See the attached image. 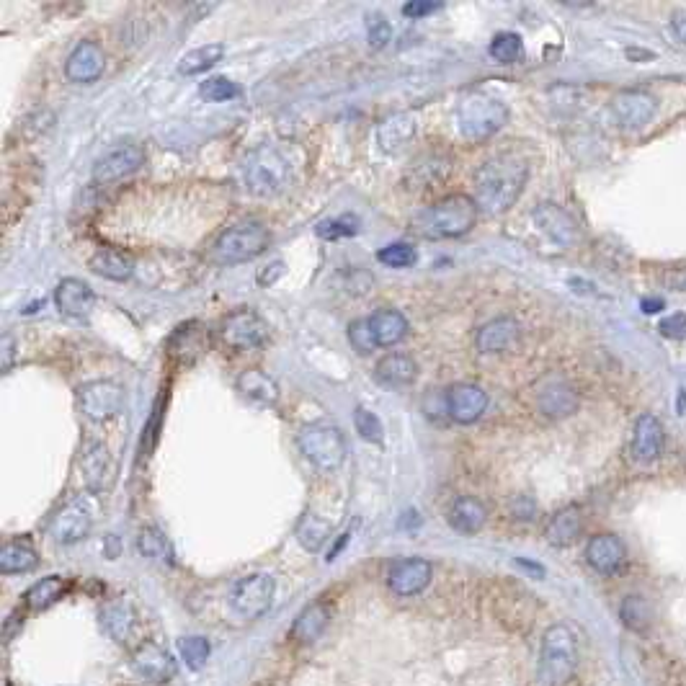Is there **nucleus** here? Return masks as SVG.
<instances>
[{"instance_id": "nucleus-1", "label": "nucleus", "mask_w": 686, "mask_h": 686, "mask_svg": "<svg viewBox=\"0 0 686 686\" xmlns=\"http://www.w3.org/2000/svg\"><path fill=\"white\" fill-rule=\"evenodd\" d=\"M527 178V160L519 155L503 153L485 160L475 173V204L485 215H503L519 202Z\"/></svg>"}, {"instance_id": "nucleus-2", "label": "nucleus", "mask_w": 686, "mask_h": 686, "mask_svg": "<svg viewBox=\"0 0 686 686\" xmlns=\"http://www.w3.org/2000/svg\"><path fill=\"white\" fill-rule=\"evenodd\" d=\"M581 663L578 632L568 622H555L542 635L539 648V681L545 686H565Z\"/></svg>"}, {"instance_id": "nucleus-3", "label": "nucleus", "mask_w": 686, "mask_h": 686, "mask_svg": "<svg viewBox=\"0 0 686 686\" xmlns=\"http://www.w3.org/2000/svg\"><path fill=\"white\" fill-rule=\"evenodd\" d=\"M478 220V204L465 194H452L441 202L431 204L418 212L413 227L426 240H449L462 238L475 227Z\"/></svg>"}, {"instance_id": "nucleus-4", "label": "nucleus", "mask_w": 686, "mask_h": 686, "mask_svg": "<svg viewBox=\"0 0 686 686\" xmlns=\"http://www.w3.org/2000/svg\"><path fill=\"white\" fill-rule=\"evenodd\" d=\"M243 181L253 196H276L292 181V168L282 150H276L274 145H261L245 158Z\"/></svg>"}, {"instance_id": "nucleus-5", "label": "nucleus", "mask_w": 686, "mask_h": 686, "mask_svg": "<svg viewBox=\"0 0 686 686\" xmlns=\"http://www.w3.org/2000/svg\"><path fill=\"white\" fill-rule=\"evenodd\" d=\"M509 122V106L488 93H472L457 109V127L470 142H483L501 132Z\"/></svg>"}, {"instance_id": "nucleus-6", "label": "nucleus", "mask_w": 686, "mask_h": 686, "mask_svg": "<svg viewBox=\"0 0 686 686\" xmlns=\"http://www.w3.org/2000/svg\"><path fill=\"white\" fill-rule=\"evenodd\" d=\"M297 447L305 460L323 472H333L346 460V439L333 423H307L297 434Z\"/></svg>"}, {"instance_id": "nucleus-7", "label": "nucleus", "mask_w": 686, "mask_h": 686, "mask_svg": "<svg viewBox=\"0 0 686 686\" xmlns=\"http://www.w3.org/2000/svg\"><path fill=\"white\" fill-rule=\"evenodd\" d=\"M269 230L261 222H243L230 227L215 243V258L220 264H245L269 248Z\"/></svg>"}, {"instance_id": "nucleus-8", "label": "nucleus", "mask_w": 686, "mask_h": 686, "mask_svg": "<svg viewBox=\"0 0 686 686\" xmlns=\"http://www.w3.org/2000/svg\"><path fill=\"white\" fill-rule=\"evenodd\" d=\"M276 583L269 573H253V576L240 578L230 591V607L243 619L264 617L274 601Z\"/></svg>"}, {"instance_id": "nucleus-9", "label": "nucleus", "mask_w": 686, "mask_h": 686, "mask_svg": "<svg viewBox=\"0 0 686 686\" xmlns=\"http://www.w3.org/2000/svg\"><path fill=\"white\" fill-rule=\"evenodd\" d=\"M78 405L83 416L93 423H104L117 418L124 408L122 385L111 380H93L78 390Z\"/></svg>"}, {"instance_id": "nucleus-10", "label": "nucleus", "mask_w": 686, "mask_h": 686, "mask_svg": "<svg viewBox=\"0 0 686 686\" xmlns=\"http://www.w3.org/2000/svg\"><path fill=\"white\" fill-rule=\"evenodd\" d=\"M222 341L235 351H253L264 346L269 338V323H266L256 310H238V313L227 315L220 328Z\"/></svg>"}, {"instance_id": "nucleus-11", "label": "nucleus", "mask_w": 686, "mask_h": 686, "mask_svg": "<svg viewBox=\"0 0 686 686\" xmlns=\"http://www.w3.org/2000/svg\"><path fill=\"white\" fill-rule=\"evenodd\" d=\"M612 114L622 129H643L656 119L658 98L643 88H627L612 98Z\"/></svg>"}, {"instance_id": "nucleus-12", "label": "nucleus", "mask_w": 686, "mask_h": 686, "mask_svg": "<svg viewBox=\"0 0 686 686\" xmlns=\"http://www.w3.org/2000/svg\"><path fill=\"white\" fill-rule=\"evenodd\" d=\"M93 529V511L86 501H70L62 506L52 521H49V537L60 542V545H75L80 539H86Z\"/></svg>"}, {"instance_id": "nucleus-13", "label": "nucleus", "mask_w": 686, "mask_h": 686, "mask_svg": "<svg viewBox=\"0 0 686 686\" xmlns=\"http://www.w3.org/2000/svg\"><path fill=\"white\" fill-rule=\"evenodd\" d=\"M142 163H145V150L140 145L127 142V145L111 147L109 153H104L96 160L93 181L96 184H114V181H122V178L140 171Z\"/></svg>"}, {"instance_id": "nucleus-14", "label": "nucleus", "mask_w": 686, "mask_h": 686, "mask_svg": "<svg viewBox=\"0 0 686 686\" xmlns=\"http://www.w3.org/2000/svg\"><path fill=\"white\" fill-rule=\"evenodd\" d=\"M488 411V392L480 385L460 382L444 392V413L460 426H470Z\"/></svg>"}, {"instance_id": "nucleus-15", "label": "nucleus", "mask_w": 686, "mask_h": 686, "mask_svg": "<svg viewBox=\"0 0 686 686\" xmlns=\"http://www.w3.org/2000/svg\"><path fill=\"white\" fill-rule=\"evenodd\" d=\"M132 671L150 684H166L176 676V661L166 648L145 640L132 650Z\"/></svg>"}, {"instance_id": "nucleus-16", "label": "nucleus", "mask_w": 686, "mask_h": 686, "mask_svg": "<svg viewBox=\"0 0 686 686\" xmlns=\"http://www.w3.org/2000/svg\"><path fill=\"white\" fill-rule=\"evenodd\" d=\"M537 408L547 418H568L578 411V392L565 377H547L537 390Z\"/></svg>"}, {"instance_id": "nucleus-17", "label": "nucleus", "mask_w": 686, "mask_h": 686, "mask_svg": "<svg viewBox=\"0 0 686 686\" xmlns=\"http://www.w3.org/2000/svg\"><path fill=\"white\" fill-rule=\"evenodd\" d=\"M80 472H83V480H86L88 490L91 493H104L114 483V475H117V465L111 460L109 449L104 444H88L80 454Z\"/></svg>"}, {"instance_id": "nucleus-18", "label": "nucleus", "mask_w": 686, "mask_h": 686, "mask_svg": "<svg viewBox=\"0 0 686 686\" xmlns=\"http://www.w3.org/2000/svg\"><path fill=\"white\" fill-rule=\"evenodd\" d=\"M104 68V47L98 42H80L78 47L70 52L68 62H65V75H68V80H73V83L86 86V83H93V80L101 78V75H104Z\"/></svg>"}, {"instance_id": "nucleus-19", "label": "nucleus", "mask_w": 686, "mask_h": 686, "mask_svg": "<svg viewBox=\"0 0 686 686\" xmlns=\"http://www.w3.org/2000/svg\"><path fill=\"white\" fill-rule=\"evenodd\" d=\"M627 560L625 542L617 534H596L588 539L586 545V563L601 573V576H614Z\"/></svg>"}, {"instance_id": "nucleus-20", "label": "nucleus", "mask_w": 686, "mask_h": 686, "mask_svg": "<svg viewBox=\"0 0 686 686\" xmlns=\"http://www.w3.org/2000/svg\"><path fill=\"white\" fill-rule=\"evenodd\" d=\"M663 441H666L663 423L653 413H643L635 421V429H632V457L637 462H643V465L656 462L663 454Z\"/></svg>"}, {"instance_id": "nucleus-21", "label": "nucleus", "mask_w": 686, "mask_h": 686, "mask_svg": "<svg viewBox=\"0 0 686 686\" xmlns=\"http://www.w3.org/2000/svg\"><path fill=\"white\" fill-rule=\"evenodd\" d=\"M532 220L537 222L539 230H542L552 243L563 245V248H568V245H573L578 240L576 220H573L565 209H560L558 204H537L532 212Z\"/></svg>"}, {"instance_id": "nucleus-22", "label": "nucleus", "mask_w": 686, "mask_h": 686, "mask_svg": "<svg viewBox=\"0 0 686 686\" xmlns=\"http://www.w3.org/2000/svg\"><path fill=\"white\" fill-rule=\"evenodd\" d=\"M431 563L423 558H405L392 565L387 583L398 596H416L431 583Z\"/></svg>"}, {"instance_id": "nucleus-23", "label": "nucleus", "mask_w": 686, "mask_h": 686, "mask_svg": "<svg viewBox=\"0 0 686 686\" xmlns=\"http://www.w3.org/2000/svg\"><path fill=\"white\" fill-rule=\"evenodd\" d=\"M416 132V114H413V111H398V114H390V117L380 122V127H377V145H380L385 153H398V150H403V147L416 137Z\"/></svg>"}, {"instance_id": "nucleus-24", "label": "nucleus", "mask_w": 686, "mask_h": 686, "mask_svg": "<svg viewBox=\"0 0 686 686\" xmlns=\"http://www.w3.org/2000/svg\"><path fill=\"white\" fill-rule=\"evenodd\" d=\"M55 302L68 318H86L93 310V305H96V294H93V289L83 279L68 276V279H62L57 284Z\"/></svg>"}, {"instance_id": "nucleus-25", "label": "nucleus", "mask_w": 686, "mask_h": 686, "mask_svg": "<svg viewBox=\"0 0 686 686\" xmlns=\"http://www.w3.org/2000/svg\"><path fill=\"white\" fill-rule=\"evenodd\" d=\"M519 333L521 328L514 318L490 320L475 333V349L480 354H501V351H509L519 341Z\"/></svg>"}, {"instance_id": "nucleus-26", "label": "nucleus", "mask_w": 686, "mask_h": 686, "mask_svg": "<svg viewBox=\"0 0 686 686\" xmlns=\"http://www.w3.org/2000/svg\"><path fill=\"white\" fill-rule=\"evenodd\" d=\"M101 622H104L106 632H109L117 643L135 645L140 619H137L135 607H132L129 601H111L109 607L101 612Z\"/></svg>"}, {"instance_id": "nucleus-27", "label": "nucleus", "mask_w": 686, "mask_h": 686, "mask_svg": "<svg viewBox=\"0 0 686 686\" xmlns=\"http://www.w3.org/2000/svg\"><path fill=\"white\" fill-rule=\"evenodd\" d=\"M583 532V511L578 506H565L547 521L545 537L552 547H570Z\"/></svg>"}, {"instance_id": "nucleus-28", "label": "nucleus", "mask_w": 686, "mask_h": 686, "mask_svg": "<svg viewBox=\"0 0 686 686\" xmlns=\"http://www.w3.org/2000/svg\"><path fill=\"white\" fill-rule=\"evenodd\" d=\"M447 519H449V524H452V529H457V532L475 534L485 527V521H488V509H485L483 501H478V498L462 496L449 506Z\"/></svg>"}, {"instance_id": "nucleus-29", "label": "nucleus", "mask_w": 686, "mask_h": 686, "mask_svg": "<svg viewBox=\"0 0 686 686\" xmlns=\"http://www.w3.org/2000/svg\"><path fill=\"white\" fill-rule=\"evenodd\" d=\"M88 266H91L98 276L111 279V282H127L129 276L135 274V261H132V256H127L124 251H117V248H101V251H96Z\"/></svg>"}, {"instance_id": "nucleus-30", "label": "nucleus", "mask_w": 686, "mask_h": 686, "mask_svg": "<svg viewBox=\"0 0 686 686\" xmlns=\"http://www.w3.org/2000/svg\"><path fill=\"white\" fill-rule=\"evenodd\" d=\"M416 374H418L416 362H413L411 356H405V354L382 356L380 362H377V367H374V377L387 387L411 385V382L416 380Z\"/></svg>"}, {"instance_id": "nucleus-31", "label": "nucleus", "mask_w": 686, "mask_h": 686, "mask_svg": "<svg viewBox=\"0 0 686 686\" xmlns=\"http://www.w3.org/2000/svg\"><path fill=\"white\" fill-rule=\"evenodd\" d=\"M331 622V612L325 604H310L307 609H302V614L294 619L292 625V640L300 645H313L320 635L325 632Z\"/></svg>"}, {"instance_id": "nucleus-32", "label": "nucleus", "mask_w": 686, "mask_h": 686, "mask_svg": "<svg viewBox=\"0 0 686 686\" xmlns=\"http://www.w3.org/2000/svg\"><path fill=\"white\" fill-rule=\"evenodd\" d=\"M369 325H372L374 341H377L380 349L395 346V343H400L408 336V320L398 310H380V313H374L369 318Z\"/></svg>"}, {"instance_id": "nucleus-33", "label": "nucleus", "mask_w": 686, "mask_h": 686, "mask_svg": "<svg viewBox=\"0 0 686 686\" xmlns=\"http://www.w3.org/2000/svg\"><path fill=\"white\" fill-rule=\"evenodd\" d=\"M238 390L243 392V398L256 400L261 405H274L279 400V385L271 380L269 374L261 369H245L238 377Z\"/></svg>"}, {"instance_id": "nucleus-34", "label": "nucleus", "mask_w": 686, "mask_h": 686, "mask_svg": "<svg viewBox=\"0 0 686 686\" xmlns=\"http://www.w3.org/2000/svg\"><path fill=\"white\" fill-rule=\"evenodd\" d=\"M447 171H449V160L444 158V155L426 153V155H421L416 163H411L405 181L413 184L411 189H426V186H434L436 181H441V178L447 176Z\"/></svg>"}, {"instance_id": "nucleus-35", "label": "nucleus", "mask_w": 686, "mask_h": 686, "mask_svg": "<svg viewBox=\"0 0 686 686\" xmlns=\"http://www.w3.org/2000/svg\"><path fill=\"white\" fill-rule=\"evenodd\" d=\"M294 534H297V542L302 545V550L320 552L325 547V542L331 539L333 524L328 519H323V516L307 511L300 519V524H297V532Z\"/></svg>"}, {"instance_id": "nucleus-36", "label": "nucleus", "mask_w": 686, "mask_h": 686, "mask_svg": "<svg viewBox=\"0 0 686 686\" xmlns=\"http://www.w3.org/2000/svg\"><path fill=\"white\" fill-rule=\"evenodd\" d=\"M225 57V44L220 42H209L204 47H196L191 52H186L178 62V73L181 75H202L207 73L209 68H215L217 62Z\"/></svg>"}, {"instance_id": "nucleus-37", "label": "nucleus", "mask_w": 686, "mask_h": 686, "mask_svg": "<svg viewBox=\"0 0 686 686\" xmlns=\"http://www.w3.org/2000/svg\"><path fill=\"white\" fill-rule=\"evenodd\" d=\"M39 558L34 547H29L26 542H8L3 550H0V573L13 576V573H29V570L37 568Z\"/></svg>"}, {"instance_id": "nucleus-38", "label": "nucleus", "mask_w": 686, "mask_h": 686, "mask_svg": "<svg viewBox=\"0 0 686 686\" xmlns=\"http://www.w3.org/2000/svg\"><path fill=\"white\" fill-rule=\"evenodd\" d=\"M619 619L630 632H648L653 625V609L645 596H625L622 607H619Z\"/></svg>"}, {"instance_id": "nucleus-39", "label": "nucleus", "mask_w": 686, "mask_h": 686, "mask_svg": "<svg viewBox=\"0 0 686 686\" xmlns=\"http://www.w3.org/2000/svg\"><path fill=\"white\" fill-rule=\"evenodd\" d=\"M137 550H140L142 558L155 560L160 565H173V547L166 539V534L158 532V529H142L137 534Z\"/></svg>"}, {"instance_id": "nucleus-40", "label": "nucleus", "mask_w": 686, "mask_h": 686, "mask_svg": "<svg viewBox=\"0 0 686 686\" xmlns=\"http://www.w3.org/2000/svg\"><path fill=\"white\" fill-rule=\"evenodd\" d=\"M62 594H65V581L57 576H49L42 578L39 583H34V586L26 591L24 601L29 609H47L52 607Z\"/></svg>"}, {"instance_id": "nucleus-41", "label": "nucleus", "mask_w": 686, "mask_h": 686, "mask_svg": "<svg viewBox=\"0 0 686 686\" xmlns=\"http://www.w3.org/2000/svg\"><path fill=\"white\" fill-rule=\"evenodd\" d=\"M490 57L501 62V65H514V62H519L524 57V42H521V37L514 34V31H501L490 42Z\"/></svg>"}, {"instance_id": "nucleus-42", "label": "nucleus", "mask_w": 686, "mask_h": 686, "mask_svg": "<svg viewBox=\"0 0 686 686\" xmlns=\"http://www.w3.org/2000/svg\"><path fill=\"white\" fill-rule=\"evenodd\" d=\"M178 648H181V658H184L186 666H189L191 671H202V668L207 666L209 653H212V648H209V640L202 635L184 637V640L178 643Z\"/></svg>"}, {"instance_id": "nucleus-43", "label": "nucleus", "mask_w": 686, "mask_h": 686, "mask_svg": "<svg viewBox=\"0 0 686 686\" xmlns=\"http://www.w3.org/2000/svg\"><path fill=\"white\" fill-rule=\"evenodd\" d=\"M315 233H318L323 240L351 238V235L359 233V217L341 215V217H336V220H325L315 227Z\"/></svg>"}, {"instance_id": "nucleus-44", "label": "nucleus", "mask_w": 686, "mask_h": 686, "mask_svg": "<svg viewBox=\"0 0 686 686\" xmlns=\"http://www.w3.org/2000/svg\"><path fill=\"white\" fill-rule=\"evenodd\" d=\"M354 426H356V434L362 436L364 441L380 444V441L385 439V426H382V421L377 418V413L367 411V408H362V405L354 411Z\"/></svg>"}, {"instance_id": "nucleus-45", "label": "nucleus", "mask_w": 686, "mask_h": 686, "mask_svg": "<svg viewBox=\"0 0 686 686\" xmlns=\"http://www.w3.org/2000/svg\"><path fill=\"white\" fill-rule=\"evenodd\" d=\"M377 258H380V264L390 266V269H405V266H413L416 264V248L408 243H392L387 245V248H382L380 253H377Z\"/></svg>"}, {"instance_id": "nucleus-46", "label": "nucleus", "mask_w": 686, "mask_h": 686, "mask_svg": "<svg viewBox=\"0 0 686 686\" xmlns=\"http://www.w3.org/2000/svg\"><path fill=\"white\" fill-rule=\"evenodd\" d=\"M199 93H202L207 101L222 104V101H230V98L238 96L240 88H238V83H233L230 78H209L207 83H202Z\"/></svg>"}, {"instance_id": "nucleus-47", "label": "nucleus", "mask_w": 686, "mask_h": 686, "mask_svg": "<svg viewBox=\"0 0 686 686\" xmlns=\"http://www.w3.org/2000/svg\"><path fill=\"white\" fill-rule=\"evenodd\" d=\"M349 341H351V346L359 351V354H369L372 349H380V346H377V341H374V333H372V325H369V318L354 320V323L349 325Z\"/></svg>"}, {"instance_id": "nucleus-48", "label": "nucleus", "mask_w": 686, "mask_h": 686, "mask_svg": "<svg viewBox=\"0 0 686 686\" xmlns=\"http://www.w3.org/2000/svg\"><path fill=\"white\" fill-rule=\"evenodd\" d=\"M367 31H369V44H372L374 49H382L392 37L390 24H387L382 13H372V16H367Z\"/></svg>"}, {"instance_id": "nucleus-49", "label": "nucleus", "mask_w": 686, "mask_h": 686, "mask_svg": "<svg viewBox=\"0 0 686 686\" xmlns=\"http://www.w3.org/2000/svg\"><path fill=\"white\" fill-rule=\"evenodd\" d=\"M661 336L671 338V341H681L686 338V315L674 313L661 320Z\"/></svg>"}, {"instance_id": "nucleus-50", "label": "nucleus", "mask_w": 686, "mask_h": 686, "mask_svg": "<svg viewBox=\"0 0 686 686\" xmlns=\"http://www.w3.org/2000/svg\"><path fill=\"white\" fill-rule=\"evenodd\" d=\"M0 354H3V364H0V369L3 372H8L13 364V356H16V341H13L11 333H3V341H0Z\"/></svg>"}, {"instance_id": "nucleus-51", "label": "nucleus", "mask_w": 686, "mask_h": 686, "mask_svg": "<svg viewBox=\"0 0 686 686\" xmlns=\"http://www.w3.org/2000/svg\"><path fill=\"white\" fill-rule=\"evenodd\" d=\"M436 8L439 6H434V3H418V0H413V3H405L403 6V13L408 16V19H421V16H429V13H434Z\"/></svg>"}, {"instance_id": "nucleus-52", "label": "nucleus", "mask_w": 686, "mask_h": 686, "mask_svg": "<svg viewBox=\"0 0 686 686\" xmlns=\"http://www.w3.org/2000/svg\"><path fill=\"white\" fill-rule=\"evenodd\" d=\"M671 31L681 44H686V8L671 13Z\"/></svg>"}, {"instance_id": "nucleus-53", "label": "nucleus", "mask_w": 686, "mask_h": 686, "mask_svg": "<svg viewBox=\"0 0 686 686\" xmlns=\"http://www.w3.org/2000/svg\"><path fill=\"white\" fill-rule=\"evenodd\" d=\"M282 274H284V264L282 261H274V264L266 266V269L258 274V284H261V287H269V284H274Z\"/></svg>"}, {"instance_id": "nucleus-54", "label": "nucleus", "mask_w": 686, "mask_h": 686, "mask_svg": "<svg viewBox=\"0 0 686 686\" xmlns=\"http://www.w3.org/2000/svg\"><path fill=\"white\" fill-rule=\"evenodd\" d=\"M534 503L529 501V498H516L514 501V516L516 519H524V521H529L534 516Z\"/></svg>"}, {"instance_id": "nucleus-55", "label": "nucleus", "mask_w": 686, "mask_h": 686, "mask_svg": "<svg viewBox=\"0 0 686 686\" xmlns=\"http://www.w3.org/2000/svg\"><path fill=\"white\" fill-rule=\"evenodd\" d=\"M640 307H643V313L653 315V313H658V310H663V300H643L640 302Z\"/></svg>"}, {"instance_id": "nucleus-56", "label": "nucleus", "mask_w": 686, "mask_h": 686, "mask_svg": "<svg viewBox=\"0 0 686 686\" xmlns=\"http://www.w3.org/2000/svg\"><path fill=\"white\" fill-rule=\"evenodd\" d=\"M117 552H119L117 537H109V550H106V555H109V558H117Z\"/></svg>"}, {"instance_id": "nucleus-57", "label": "nucleus", "mask_w": 686, "mask_h": 686, "mask_svg": "<svg viewBox=\"0 0 686 686\" xmlns=\"http://www.w3.org/2000/svg\"><path fill=\"white\" fill-rule=\"evenodd\" d=\"M684 405H686V390H681V398H679V416H684Z\"/></svg>"}, {"instance_id": "nucleus-58", "label": "nucleus", "mask_w": 686, "mask_h": 686, "mask_svg": "<svg viewBox=\"0 0 686 686\" xmlns=\"http://www.w3.org/2000/svg\"><path fill=\"white\" fill-rule=\"evenodd\" d=\"M684 289H686V282H684Z\"/></svg>"}]
</instances>
